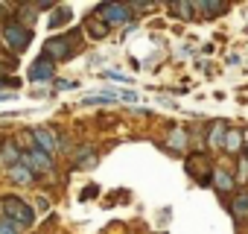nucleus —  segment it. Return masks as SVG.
<instances>
[{"label":"nucleus","mask_w":248,"mask_h":234,"mask_svg":"<svg viewBox=\"0 0 248 234\" xmlns=\"http://www.w3.org/2000/svg\"><path fill=\"white\" fill-rule=\"evenodd\" d=\"M0 214L12 225H32L35 222V208L24 202L21 196H0Z\"/></svg>","instance_id":"f257e3e1"},{"label":"nucleus","mask_w":248,"mask_h":234,"mask_svg":"<svg viewBox=\"0 0 248 234\" xmlns=\"http://www.w3.org/2000/svg\"><path fill=\"white\" fill-rule=\"evenodd\" d=\"M0 35H3L6 47L15 50V53H24V50L30 47V41H32V30L24 27V24L15 21V18H6V24H3V30H0Z\"/></svg>","instance_id":"f03ea898"},{"label":"nucleus","mask_w":248,"mask_h":234,"mask_svg":"<svg viewBox=\"0 0 248 234\" xmlns=\"http://www.w3.org/2000/svg\"><path fill=\"white\" fill-rule=\"evenodd\" d=\"M79 53V35L73 33H67V35H59V38H50L47 44H44V56L50 59V62H64V59H70V56H76Z\"/></svg>","instance_id":"7ed1b4c3"},{"label":"nucleus","mask_w":248,"mask_h":234,"mask_svg":"<svg viewBox=\"0 0 248 234\" xmlns=\"http://www.w3.org/2000/svg\"><path fill=\"white\" fill-rule=\"evenodd\" d=\"M187 176L196 182V184H210V176H213V164L204 152H193L187 158Z\"/></svg>","instance_id":"20e7f679"},{"label":"nucleus","mask_w":248,"mask_h":234,"mask_svg":"<svg viewBox=\"0 0 248 234\" xmlns=\"http://www.w3.org/2000/svg\"><path fill=\"white\" fill-rule=\"evenodd\" d=\"M96 15L108 24V27H114V24H126V21H132V9L126 6V3H102L99 9H96Z\"/></svg>","instance_id":"39448f33"},{"label":"nucleus","mask_w":248,"mask_h":234,"mask_svg":"<svg viewBox=\"0 0 248 234\" xmlns=\"http://www.w3.org/2000/svg\"><path fill=\"white\" fill-rule=\"evenodd\" d=\"M21 161L38 176V173H50L53 170V158H50V152H44V150H35L32 147V152L30 155H21Z\"/></svg>","instance_id":"423d86ee"},{"label":"nucleus","mask_w":248,"mask_h":234,"mask_svg":"<svg viewBox=\"0 0 248 234\" xmlns=\"http://www.w3.org/2000/svg\"><path fill=\"white\" fill-rule=\"evenodd\" d=\"M53 76H56V62H50L47 56H41V59L32 62V67H30V79L32 82H47Z\"/></svg>","instance_id":"0eeeda50"},{"label":"nucleus","mask_w":248,"mask_h":234,"mask_svg":"<svg viewBox=\"0 0 248 234\" xmlns=\"http://www.w3.org/2000/svg\"><path fill=\"white\" fill-rule=\"evenodd\" d=\"M108 30H111V27H108V24H105V21H102L99 15H93V12H91V15L85 18V33H88L91 38H96V41H102V38L108 35Z\"/></svg>","instance_id":"6e6552de"},{"label":"nucleus","mask_w":248,"mask_h":234,"mask_svg":"<svg viewBox=\"0 0 248 234\" xmlns=\"http://www.w3.org/2000/svg\"><path fill=\"white\" fill-rule=\"evenodd\" d=\"M30 135L35 138V150H44V152H53V150H56V138H53V132H50V129L38 126V129H32Z\"/></svg>","instance_id":"1a4fd4ad"},{"label":"nucleus","mask_w":248,"mask_h":234,"mask_svg":"<svg viewBox=\"0 0 248 234\" xmlns=\"http://www.w3.org/2000/svg\"><path fill=\"white\" fill-rule=\"evenodd\" d=\"M199 12H204L207 18H216V15H225L228 12V3H219V0H202V3H193Z\"/></svg>","instance_id":"9d476101"},{"label":"nucleus","mask_w":248,"mask_h":234,"mask_svg":"<svg viewBox=\"0 0 248 234\" xmlns=\"http://www.w3.org/2000/svg\"><path fill=\"white\" fill-rule=\"evenodd\" d=\"M228 152H236V155H242V147H245V138H242V132H236V129H228L225 132V144H222Z\"/></svg>","instance_id":"9b49d317"},{"label":"nucleus","mask_w":248,"mask_h":234,"mask_svg":"<svg viewBox=\"0 0 248 234\" xmlns=\"http://www.w3.org/2000/svg\"><path fill=\"white\" fill-rule=\"evenodd\" d=\"M233 184H236V179H233L231 173H225V170H216V173H213V187H216L222 196H225V193H231V190H233Z\"/></svg>","instance_id":"f8f14e48"},{"label":"nucleus","mask_w":248,"mask_h":234,"mask_svg":"<svg viewBox=\"0 0 248 234\" xmlns=\"http://www.w3.org/2000/svg\"><path fill=\"white\" fill-rule=\"evenodd\" d=\"M9 176H12L18 184H32V182H35V173H32L24 161H21V164H15V167H9Z\"/></svg>","instance_id":"ddd939ff"},{"label":"nucleus","mask_w":248,"mask_h":234,"mask_svg":"<svg viewBox=\"0 0 248 234\" xmlns=\"http://www.w3.org/2000/svg\"><path fill=\"white\" fill-rule=\"evenodd\" d=\"M187 141H190V138H187V132H184V129H172V132H170V138H167V147H170V150H175V152H184V150H187Z\"/></svg>","instance_id":"4468645a"},{"label":"nucleus","mask_w":248,"mask_h":234,"mask_svg":"<svg viewBox=\"0 0 248 234\" xmlns=\"http://www.w3.org/2000/svg\"><path fill=\"white\" fill-rule=\"evenodd\" d=\"M21 155H24V152L18 150V144H15V141H6V144H3V161H6L9 167L21 164Z\"/></svg>","instance_id":"2eb2a0df"},{"label":"nucleus","mask_w":248,"mask_h":234,"mask_svg":"<svg viewBox=\"0 0 248 234\" xmlns=\"http://www.w3.org/2000/svg\"><path fill=\"white\" fill-rule=\"evenodd\" d=\"M70 18H73V12H70L67 6H59V9L53 12V18L47 21V27H53V30H56V27H64V24H67Z\"/></svg>","instance_id":"dca6fc26"},{"label":"nucleus","mask_w":248,"mask_h":234,"mask_svg":"<svg viewBox=\"0 0 248 234\" xmlns=\"http://www.w3.org/2000/svg\"><path fill=\"white\" fill-rule=\"evenodd\" d=\"M225 132H228V126H225L222 120H216V123L210 126V138H207V141H210L213 147H222V144H225Z\"/></svg>","instance_id":"f3484780"},{"label":"nucleus","mask_w":248,"mask_h":234,"mask_svg":"<svg viewBox=\"0 0 248 234\" xmlns=\"http://www.w3.org/2000/svg\"><path fill=\"white\" fill-rule=\"evenodd\" d=\"M231 214L239 219V217H245L248 214V193H239L233 202H231Z\"/></svg>","instance_id":"a211bd4d"},{"label":"nucleus","mask_w":248,"mask_h":234,"mask_svg":"<svg viewBox=\"0 0 248 234\" xmlns=\"http://www.w3.org/2000/svg\"><path fill=\"white\" fill-rule=\"evenodd\" d=\"M170 9H172L181 21H190L193 12H196V6H193V3H184V0H181V3H170Z\"/></svg>","instance_id":"6ab92c4d"},{"label":"nucleus","mask_w":248,"mask_h":234,"mask_svg":"<svg viewBox=\"0 0 248 234\" xmlns=\"http://www.w3.org/2000/svg\"><path fill=\"white\" fill-rule=\"evenodd\" d=\"M82 102L85 105H108V102H117V97L114 94H96V97H85Z\"/></svg>","instance_id":"aec40b11"},{"label":"nucleus","mask_w":248,"mask_h":234,"mask_svg":"<svg viewBox=\"0 0 248 234\" xmlns=\"http://www.w3.org/2000/svg\"><path fill=\"white\" fill-rule=\"evenodd\" d=\"M239 182H248V155H239Z\"/></svg>","instance_id":"412c9836"},{"label":"nucleus","mask_w":248,"mask_h":234,"mask_svg":"<svg viewBox=\"0 0 248 234\" xmlns=\"http://www.w3.org/2000/svg\"><path fill=\"white\" fill-rule=\"evenodd\" d=\"M102 76H105V79H117V82H132V76L117 73V70H102Z\"/></svg>","instance_id":"4be33fe9"},{"label":"nucleus","mask_w":248,"mask_h":234,"mask_svg":"<svg viewBox=\"0 0 248 234\" xmlns=\"http://www.w3.org/2000/svg\"><path fill=\"white\" fill-rule=\"evenodd\" d=\"M120 100H126V102H138V94H135V91H120Z\"/></svg>","instance_id":"5701e85b"},{"label":"nucleus","mask_w":248,"mask_h":234,"mask_svg":"<svg viewBox=\"0 0 248 234\" xmlns=\"http://www.w3.org/2000/svg\"><path fill=\"white\" fill-rule=\"evenodd\" d=\"M0 234H18L12 222H0Z\"/></svg>","instance_id":"b1692460"},{"label":"nucleus","mask_w":248,"mask_h":234,"mask_svg":"<svg viewBox=\"0 0 248 234\" xmlns=\"http://www.w3.org/2000/svg\"><path fill=\"white\" fill-rule=\"evenodd\" d=\"M96 193H99L96 184H93V187H85V190H82V199H91V196H96Z\"/></svg>","instance_id":"393cba45"},{"label":"nucleus","mask_w":248,"mask_h":234,"mask_svg":"<svg viewBox=\"0 0 248 234\" xmlns=\"http://www.w3.org/2000/svg\"><path fill=\"white\" fill-rule=\"evenodd\" d=\"M56 88H62V91H67V88H76V82H67V79H59V82H56Z\"/></svg>","instance_id":"a878e982"},{"label":"nucleus","mask_w":248,"mask_h":234,"mask_svg":"<svg viewBox=\"0 0 248 234\" xmlns=\"http://www.w3.org/2000/svg\"><path fill=\"white\" fill-rule=\"evenodd\" d=\"M242 138H245V144H248V132H245V135H242Z\"/></svg>","instance_id":"bb28decb"}]
</instances>
